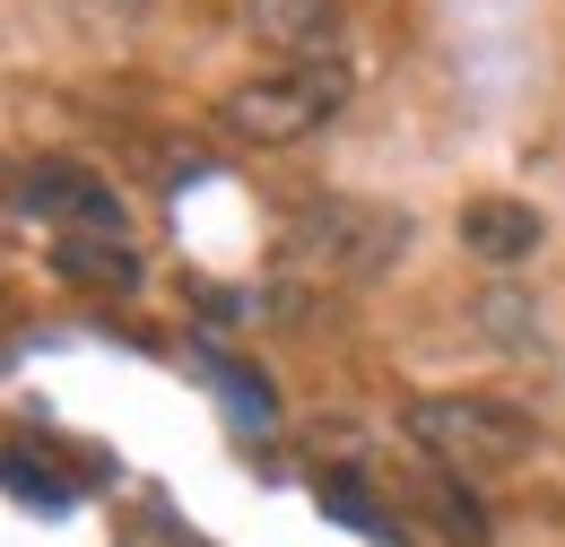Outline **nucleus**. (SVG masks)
<instances>
[{"label": "nucleus", "mask_w": 565, "mask_h": 547, "mask_svg": "<svg viewBox=\"0 0 565 547\" xmlns=\"http://www.w3.org/2000/svg\"><path fill=\"white\" fill-rule=\"evenodd\" d=\"M18 208H26L35 226H53V244H62V235L131 244V201H122V183L96 174L87 157H26V165H18Z\"/></svg>", "instance_id": "4"}, {"label": "nucleus", "mask_w": 565, "mask_h": 547, "mask_svg": "<svg viewBox=\"0 0 565 547\" xmlns=\"http://www.w3.org/2000/svg\"><path fill=\"white\" fill-rule=\"evenodd\" d=\"M140 9H148V0H78V18H87V26H131Z\"/></svg>", "instance_id": "10"}, {"label": "nucleus", "mask_w": 565, "mask_h": 547, "mask_svg": "<svg viewBox=\"0 0 565 547\" xmlns=\"http://www.w3.org/2000/svg\"><path fill=\"white\" fill-rule=\"evenodd\" d=\"M409 452H426V470L479 486V479H513L531 452H540V417L495 400V392H426L401 409Z\"/></svg>", "instance_id": "1"}, {"label": "nucleus", "mask_w": 565, "mask_h": 547, "mask_svg": "<svg viewBox=\"0 0 565 547\" xmlns=\"http://www.w3.org/2000/svg\"><path fill=\"white\" fill-rule=\"evenodd\" d=\"M426 513H435V530H444L452 547H488V513H479V495H470V486H452L444 470L426 479Z\"/></svg>", "instance_id": "8"}, {"label": "nucleus", "mask_w": 565, "mask_h": 547, "mask_svg": "<svg viewBox=\"0 0 565 547\" xmlns=\"http://www.w3.org/2000/svg\"><path fill=\"white\" fill-rule=\"evenodd\" d=\"M470 313H479V331H488V340H504V347H540V304H531V296H513V287H488Z\"/></svg>", "instance_id": "9"}, {"label": "nucleus", "mask_w": 565, "mask_h": 547, "mask_svg": "<svg viewBox=\"0 0 565 547\" xmlns=\"http://www.w3.org/2000/svg\"><path fill=\"white\" fill-rule=\"evenodd\" d=\"M452 235H461V253H470V261H488V270H522V261H540V244H548V217H540L531 201L479 192V201H461Z\"/></svg>", "instance_id": "5"}, {"label": "nucleus", "mask_w": 565, "mask_h": 547, "mask_svg": "<svg viewBox=\"0 0 565 547\" xmlns=\"http://www.w3.org/2000/svg\"><path fill=\"white\" fill-rule=\"evenodd\" d=\"M244 35L279 62H331L340 44V0H244Z\"/></svg>", "instance_id": "6"}, {"label": "nucleus", "mask_w": 565, "mask_h": 547, "mask_svg": "<svg viewBox=\"0 0 565 547\" xmlns=\"http://www.w3.org/2000/svg\"><path fill=\"white\" fill-rule=\"evenodd\" d=\"M44 261H53L62 287H96V296H131V287H140V253H131V244H87V235H62Z\"/></svg>", "instance_id": "7"}, {"label": "nucleus", "mask_w": 565, "mask_h": 547, "mask_svg": "<svg viewBox=\"0 0 565 547\" xmlns=\"http://www.w3.org/2000/svg\"><path fill=\"white\" fill-rule=\"evenodd\" d=\"M401 253H409V217L383 201H349V192L287 208V226H279V261L296 278H322V287H365Z\"/></svg>", "instance_id": "2"}, {"label": "nucleus", "mask_w": 565, "mask_h": 547, "mask_svg": "<svg viewBox=\"0 0 565 547\" xmlns=\"http://www.w3.org/2000/svg\"><path fill=\"white\" fill-rule=\"evenodd\" d=\"M349 96H356L349 62H279V69H262V78H244V87H226L217 122L244 139V148H296V139L331 131L349 114Z\"/></svg>", "instance_id": "3"}]
</instances>
